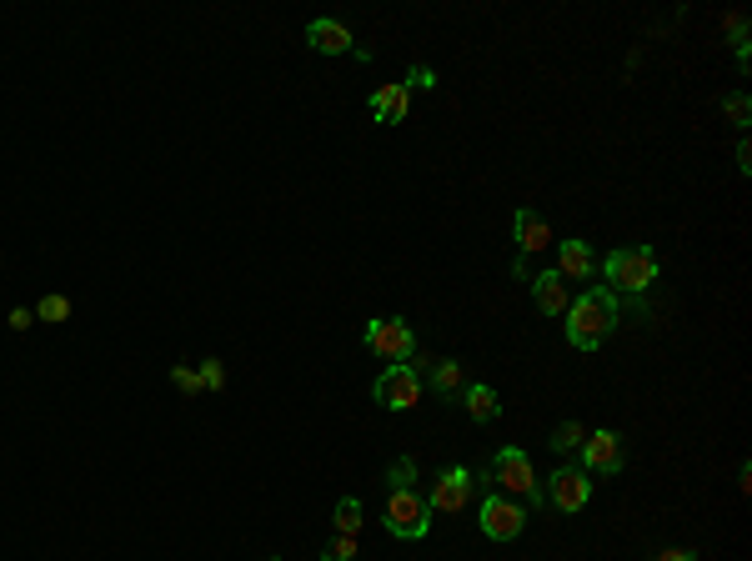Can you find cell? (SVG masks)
<instances>
[{"instance_id":"obj_1","label":"cell","mask_w":752,"mask_h":561,"mask_svg":"<svg viewBox=\"0 0 752 561\" xmlns=\"http://www.w3.org/2000/svg\"><path fill=\"white\" fill-rule=\"evenodd\" d=\"M612 331H617V296H612V291L592 286L587 296H577V301L567 306V341H572L577 351H597Z\"/></svg>"},{"instance_id":"obj_2","label":"cell","mask_w":752,"mask_h":561,"mask_svg":"<svg viewBox=\"0 0 752 561\" xmlns=\"http://www.w3.org/2000/svg\"><path fill=\"white\" fill-rule=\"evenodd\" d=\"M602 271H607V281H612L617 291L642 296V291L657 281V256H652L647 246H627V251H612Z\"/></svg>"},{"instance_id":"obj_3","label":"cell","mask_w":752,"mask_h":561,"mask_svg":"<svg viewBox=\"0 0 752 561\" xmlns=\"http://www.w3.org/2000/svg\"><path fill=\"white\" fill-rule=\"evenodd\" d=\"M487 481H497V486H502V496H527V501H542V481H537V471H532L527 451H517V446L497 451V461H492Z\"/></svg>"},{"instance_id":"obj_4","label":"cell","mask_w":752,"mask_h":561,"mask_svg":"<svg viewBox=\"0 0 752 561\" xmlns=\"http://www.w3.org/2000/svg\"><path fill=\"white\" fill-rule=\"evenodd\" d=\"M366 346L382 356V361H392V366H407V361L417 356V336H412V326L397 321V316H376V321H366Z\"/></svg>"},{"instance_id":"obj_5","label":"cell","mask_w":752,"mask_h":561,"mask_svg":"<svg viewBox=\"0 0 752 561\" xmlns=\"http://www.w3.org/2000/svg\"><path fill=\"white\" fill-rule=\"evenodd\" d=\"M427 526H432V506H427V496H417V491H392V496H387V531H392V536H402V541H422V536H427Z\"/></svg>"},{"instance_id":"obj_6","label":"cell","mask_w":752,"mask_h":561,"mask_svg":"<svg viewBox=\"0 0 752 561\" xmlns=\"http://www.w3.org/2000/svg\"><path fill=\"white\" fill-rule=\"evenodd\" d=\"M376 401H382L387 411H412V406H422V376H417V366L407 361V366H387L382 376H376Z\"/></svg>"},{"instance_id":"obj_7","label":"cell","mask_w":752,"mask_h":561,"mask_svg":"<svg viewBox=\"0 0 752 561\" xmlns=\"http://www.w3.org/2000/svg\"><path fill=\"white\" fill-rule=\"evenodd\" d=\"M527 526V511L517 496H482V536L492 541H517Z\"/></svg>"},{"instance_id":"obj_8","label":"cell","mask_w":752,"mask_h":561,"mask_svg":"<svg viewBox=\"0 0 752 561\" xmlns=\"http://www.w3.org/2000/svg\"><path fill=\"white\" fill-rule=\"evenodd\" d=\"M547 501H552L557 511H582V506L592 501L587 471H582V466H557V471L547 476Z\"/></svg>"},{"instance_id":"obj_9","label":"cell","mask_w":752,"mask_h":561,"mask_svg":"<svg viewBox=\"0 0 752 561\" xmlns=\"http://www.w3.org/2000/svg\"><path fill=\"white\" fill-rule=\"evenodd\" d=\"M577 451H582V471H602V476L622 471V436L617 431H592Z\"/></svg>"},{"instance_id":"obj_10","label":"cell","mask_w":752,"mask_h":561,"mask_svg":"<svg viewBox=\"0 0 752 561\" xmlns=\"http://www.w3.org/2000/svg\"><path fill=\"white\" fill-rule=\"evenodd\" d=\"M467 501H472V471H467V466H447V471L437 476L427 506H432V511H462Z\"/></svg>"},{"instance_id":"obj_11","label":"cell","mask_w":752,"mask_h":561,"mask_svg":"<svg viewBox=\"0 0 752 561\" xmlns=\"http://www.w3.org/2000/svg\"><path fill=\"white\" fill-rule=\"evenodd\" d=\"M407 111H412V91H407L402 81H392V86H382V91H371V116L382 121V126H402Z\"/></svg>"},{"instance_id":"obj_12","label":"cell","mask_w":752,"mask_h":561,"mask_svg":"<svg viewBox=\"0 0 752 561\" xmlns=\"http://www.w3.org/2000/svg\"><path fill=\"white\" fill-rule=\"evenodd\" d=\"M306 46L321 51V56H351L356 51V41H351V31L341 21H311L306 26Z\"/></svg>"},{"instance_id":"obj_13","label":"cell","mask_w":752,"mask_h":561,"mask_svg":"<svg viewBox=\"0 0 752 561\" xmlns=\"http://www.w3.org/2000/svg\"><path fill=\"white\" fill-rule=\"evenodd\" d=\"M512 236H517L522 256H537V251H547V246H552V226H547L532 206H522V211L512 216Z\"/></svg>"},{"instance_id":"obj_14","label":"cell","mask_w":752,"mask_h":561,"mask_svg":"<svg viewBox=\"0 0 752 561\" xmlns=\"http://www.w3.org/2000/svg\"><path fill=\"white\" fill-rule=\"evenodd\" d=\"M597 271L602 266H597V256H592L587 241H562V266H557L562 281H592Z\"/></svg>"},{"instance_id":"obj_15","label":"cell","mask_w":752,"mask_h":561,"mask_svg":"<svg viewBox=\"0 0 752 561\" xmlns=\"http://www.w3.org/2000/svg\"><path fill=\"white\" fill-rule=\"evenodd\" d=\"M532 296H537V311H547V316H562V311L572 306V296H567V281H562L557 271H542V276L532 281Z\"/></svg>"},{"instance_id":"obj_16","label":"cell","mask_w":752,"mask_h":561,"mask_svg":"<svg viewBox=\"0 0 752 561\" xmlns=\"http://www.w3.org/2000/svg\"><path fill=\"white\" fill-rule=\"evenodd\" d=\"M417 376H422V381H432L442 396L467 391V381H462V361H427V366H417Z\"/></svg>"},{"instance_id":"obj_17","label":"cell","mask_w":752,"mask_h":561,"mask_svg":"<svg viewBox=\"0 0 752 561\" xmlns=\"http://www.w3.org/2000/svg\"><path fill=\"white\" fill-rule=\"evenodd\" d=\"M462 401H467V416H472V421H497V416H502V401H497L492 386H467Z\"/></svg>"},{"instance_id":"obj_18","label":"cell","mask_w":752,"mask_h":561,"mask_svg":"<svg viewBox=\"0 0 752 561\" xmlns=\"http://www.w3.org/2000/svg\"><path fill=\"white\" fill-rule=\"evenodd\" d=\"M331 521H336V536H356V531H361V501H356V496H341Z\"/></svg>"},{"instance_id":"obj_19","label":"cell","mask_w":752,"mask_h":561,"mask_svg":"<svg viewBox=\"0 0 752 561\" xmlns=\"http://www.w3.org/2000/svg\"><path fill=\"white\" fill-rule=\"evenodd\" d=\"M31 311H36V321L61 326V321H71V296H41V306H31Z\"/></svg>"},{"instance_id":"obj_20","label":"cell","mask_w":752,"mask_h":561,"mask_svg":"<svg viewBox=\"0 0 752 561\" xmlns=\"http://www.w3.org/2000/svg\"><path fill=\"white\" fill-rule=\"evenodd\" d=\"M582 441H587V431H582V426H577V421H562V426H557V431H552V441H547V446H552V451H557V456H562V451H577V446H582Z\"/></svg>"},{"instance_id":"obj_21","label":"cell","mask_w":752,"mask_h":561,"mask_svg":"<svg viewBox=\"0 0 752 561\" xmlns=\"http://www.w3.org/2000/svg\"><path fill=\"white\" fill-rule=\"evenodd\" d=\"M412 476H417V461H412V456H397V461L387 466V486H392V491H412Z\"/></svg>"},{"instance_id":"obj_22","label":"cell","mask_w":752,"mask_h":561,"mask_svg":"<svg viewBox=\"0 0 752 561\" xmlns=\"http://www.w3.org/2000/svg\"><path fill=\"white\" fill-rule=\"evenodd\" d=\"M722 111H727V121H732V126H747V121H752V101H747V91L722 96Z\"/></svg>"},{"instance_id":"obj_23","label":"cell","mask_w":752,"mask_h":561,"mask_svg":"<svg viewBox=\"0 0 752 561\" xmlns=\"http://www.w3.org/2000/svg\"><path fill=\"white\" fill-rule=\"evenodd\" d=\"M356 551H361V541H356V536H336V541L321 551V561H356Z\"/></svg>"},{"instance_id":"obj_24","label":"cell","mask_w":752,"mask_h":561,"mask_svg":"<svg viewBox=\"0 0 752 561\" xmlns=\"http://www.w3.org/2000/svg\"><path fill=\"white\" fill-rule=\"evenodd\" d=\"M196 376H201V386H206V391H221V386H226V366H221V361H211V356L201 361V371H196Z\"/></svg>"},{"instance_id":"obj_25","label":"cell","mask_w":752,"mask_h":561,"mask_svg":"<svg viewBox=\"0 0 752 561\" xmlns=\"http://www.w3.org/2000/svg\"><path fill=\"white\" fill-rule=\"evenodd\" d=\"M402 86H407V91H432V86H437V71H432V66H412V76H407Z\"/></svg>"},{"instance_id":"obj_26","label":"cell","mask_w":752,"mask_h":561,"mask_svg":"<svg viewBox=\"0 0 752 561\" xmlns=\"http://www.w3.org/2000/svg\"><path fill=\"white\" fill-rule=\"evenodd\" d=\"M171 381H176L186 396H196V391H201V376H196L191 366H176V371H171Z\"/></svg>"},{"instance_id":"obj_27","label":"cell","mask_w":752,"mask_h":561,"mask_svg":"<svg viewBox=\"0 0 752 561\" xmlns=\"http://www.w3.org/2000/svg\"><path fill=\"white\" fill-rule=\"evenodd\" d=\"M26 326H36V311H31V306H16V311H11V331H26Z\"/></svg>"},{"instance_id":"obj_28","label":"cell","mask_w":752,"mask_h":561,"mask_svg":"<svg viewBox=\"0 0 752 561\" xmlns=\"http://www.w3.org/2000/svg\"><path fill=\"white\" fill-rule=\"evenodd\" d=\"M737 166H742V171H752V146H747V141L737 146Z\"/></svg>"},{"instance_id":"obj_29","label":"cell","mask_w":752,"mask_h":561,"mask_svg":"<svg viewBox=\"0 0 752 561\" xmlns=\"http://www.w3.org/2000/svg\"><path fill=\"white\" fill-rule=\"evenodd\" d=\"M657 561H697V551H662Z\"/></svg>"}]
</instances>
